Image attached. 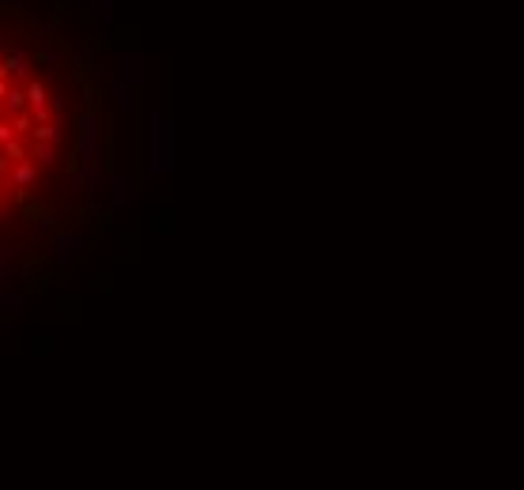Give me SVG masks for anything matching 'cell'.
<instances>
[{
  "instance_id": "1",
  "label": "cell",
  "mask_w": 524,
  "mask_h": 490,
  "mask_svg": "<svg viewBox=\"0 0 524 490\" xmlns=\"http://www.w3.org/2000/svg\"><path fill=\"white\" fill-rule=\"evenodd\" d=\"M27 106H30L34 125H46V117H50V94H46L42 79H30V83H27Z\"/></svg>"
},
{
  "instance_id": "2",
  "label": "cell",
  "mask_w": 524,
  "mask_h": 490,
  "mask_svg": "<svg viewBox=\"0 0 524 490\" xmlns=\"http://www.w3.org/2000/svg\"><path fill=\"white\" fill-rule=\"evenodd\" d=\"M12 181H15V189H27V185H34V181H38V166L27 163V159H23V163H15V166H12Z\"/></svg>"
},
{
  "instance_id": "3",
  "label": "cell",
  "mask_w": 524,
  "mask_h": 490,
  "mask_svg": "<svg viewBox=\"0 0 524 490\" xmlns=\"http://www.w3.org/2000/svg\"><path fill=\"white\" fill-rule=\"evenodd\" d=\"M0 110H4V114H23V110H27V91H23V87H12V91L4 94V102H0Z\"/></svg>"
},
{
  "instance_id": "4",
  "label": "cell",
  "mask_w": 524,
  "mask_h": 490,
  "mask_svg": "<svg viewBox=\"0 0 524 490\" xmlns=\"http://www.w3.org/2000/svg\"><path fill=\"white\" fill-rule=\"evenodd\" d=\"M30 136H34V143L61 147V125H50V121H46V125H34V132H30Z\"/></svg>"
},
{
  "instance_id": "5",
  "label": "cell",
  "mask_w": 524,
  "mask_h": 490,
  "mask_svg": "<svg viewBox=\"0 0 524 490\" xmlns=\"http://www.w3.org/2000/svg\"><path fill=\"white\" fill-rule=\"evenodd\" d=\"M30 155H34V166H53L57 163V147H50V143H34Z\"/></svg>"
},
{
  "instance_id": "6",
  "label": "cell",
  "mask_w": 524,
  "mask_h": 490,
  "mask_svg": "<svg viewBox=\"0 0 524 490\" xmlns=\"http://www.w3.org/2000/svg\"><path fill=\"white\" fill-rule=\"evenodd\" d=\"M12 132H15V136H30V132H34V117H30L27 110H23V114H15V117H12Z\"/></svg>"
},
{
  "instance_id": "7",
  "label": "cell",
  "mask_w": 524,
  "mask_h": 490,
  "mask_svg": "<svg viewBox=\"0 0 524 490\" xmlns=\"http://www.w3.org/2000/svg\"><path fill=\"white\" fill-rule=\"evenodd\" d=\"M114 4H117V0H87V8H91V12L94 15H102V19H114Z\"/></svg>"
},
{
  "instance_id": "8",
  "label": "cell",
  "mask_w": 524,
  "mask_h": 490,
  "mask_svg": "<svg viewBox=\"0 0 524 490\" xmlns=\"http://www.w3.org/2000/svg\"><path fill=\"white\" fill-rule=\"evenodd\" d=\"M76 245H79V242H76V238H57V249H61V253H57V256H61V261H68V256H72V253H76Z\"/></svg>"
},
{
  "instance_id": "9",
  "label": "cell",
  "mask_w": 524,
  "mask_h": 490,
  "mask_svg": "<svg viewBox=\"0 0 524 490\" xmlns=\"http://www.w3.org/2000/svg\"><path fill=\"white\" fill-rule=\"evenodd\" d=\"M12 140H19V136L12 132V125H8V121H0V147H4V143H12Z\"/></svg>"
},
{
  "instance_id": "10",
  "label": "cell",
  "mask_w": 524,
  "mask_h": 490,
  "mask_svg": "<svg viewBox=\"0 0 524 490\" xmlns=\"http://www.w3.org/2000/svg\"><path fill=\"white\" fill-rule=\"evenodd\" d=\"M42 64H46V68H53V64H57V53L46 50V53H42Z\"/></svg>"
},
{
  "instance_id": "11",
  "label": "cell",
  "mask_w": 524,
  "mask_h": 490,
  "mask_svg": "<svg viewBox=\"0 0 524 490\" xmlns=\"http://www.w3.org/2000/svg\"><path fill=\"white\" fill-rule=\"evenodd\" d=\"M12 91V87H8V79H0V102H4V94Z\"/></svg>"
},
{
  "instance_id": "12",
  "label": "cell",
  "mask_w": 524,
  "mask_h": 490,
  "mask_svg": "<svg viewBox=\"0 0 524 490\" xmlns=\"http://www.w3.org/2000/svg\"><path fill=\"white\" fill-rule=\"evenodd\" d=\"M0 207H4V204H0Z\"/></svg>"
}]
</instances>
